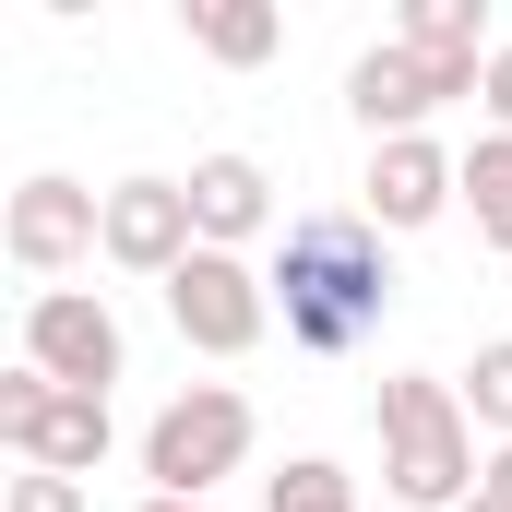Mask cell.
Segmentation results:
<instances>
[{"instance_id":"603a6c76","label":"cell","mask_w":512,"mask_h":512,"mask_svg":"<svg viewBox=\"0 0 512 512\" xmlns=\"http://www.w3.org/2000/svg\"><path fill=\"white\" fill-rule=\"evenodd\" d=\"M382 512H393V501H382Z\"/></svg>"},{"instance_id":"52a82bcc","label":"cell","mask_w":512,"mask_h":512,"mask_svg":"<svg viewBox=\"0 0 512 512\" xmlns=\"http://www.w3.org/2000/svg\"><path fill=\"white\" fill-rule=\"evenodd\" d=\"M0 251L24 262L36 286H60L72 262H96V251H108V191H84V179L36 167V179L12 191V215H0Z\"/></svg>"},{"instance_id":"ac0fdd59","label":"cell","mask_w":512,"mask_h":512,"mask_svg":"<svg viewBox=\"0 0 512 512\" xmlns=\"http://www.w3.org/2000/svg\"><path fill=\"white\" fill-rule=\"evenodd\" d=\"M12 512H84V477H48V465H24V477H12Z\"/></svg>"},{"instance_id":"ba28073f","label":"cell","mask_w":512,"mask_h":512,"mask_svg":"<svg viewBox=\"0 0 512 512\" xmlns=\"http://www.w3.org/2000/svg\"><path fill=\"white\" fill-rule=\"evenodd\" d=\"M465 203V155H441L429 131H405V143H370V179H358V215L382 227V239H417V227H441Z\"/></svg>"},{"instance_id":"8fae6325","label":"cell","mask_w":512,"mask_h":512,"mask_svg":"<svg viewBox=\"0 0 512 512\" xmlns=\"http://www.w3.org/2000/svg\"><path fill=\"white\" fill-rule=\"evenodd\" d=\"M108 441H120L108 393H48V405H36V429H24L12 453H24V465H48V477H96V465H108Z\"/></svg>"},{"instance_id":"d6986e66","label":"cell","mask_w":512,"mask_h":512,"mask_svg":"<svg viewBox=\"0 0 512 512\" xmlns=\"http://www.w3.org/2000/svg\"><path fill=\"white\" fill-rule=\"evenodd\" d=\"M477 108H489V131L512 143V48H489V72H477Z\"/></svg>"},{"instance_id":"30bf717a","label":"cell","mask_w":512,"mask_h":512,"mask_svg":"<svg viewBox=\"0 0 512 512\" xmlns=\"http://www.w3.org/2000/svg\"><path fill=\"white\" fill-rule=\"evenodd\" d=\"M191 227H203V251L286 239V227H274V179H262V155H191Z\"/></svg>"},{"instance_id":"5b68a950","label":"cell","mask_w":512,"mask_h":512,"mask_svg":"<svg viewBox=\"0 0 512 512\" xmlns=\"http://www.w3.org/2000/svg\"><path fill=\"white\" fill-rule=\"evenodd\" d=\"M24 370H48L60 393H108L131 370V334L96 286H36L24 298Z\"/></svg>"},{"instance_id":"277c9868","label":"cell","mask_w":512,"mask_h":512,"mask_svg":"<svg viewBox=\"0 0 512 512\" xmlns=\"http://www.w3.org/2000/svg\"><path fill=\"white\" fill-rule=\"evenodd\" d=\"M167 322H179L191 358H251L262 334H274V286H262L251 251H191L167 274Z\"/></svg>"},{"instance_id":"4fadbf2b","label":"cell","mask_w":512,"mask_h":512,"mask_svg":"<svg viewBox=\"0 0 512 512\" xmlns=\"http://www.w3.org/2000/svg\"><path fill=\"white\" fill-rule=\"evenodd\" d=\"M393 48H417V60H489V0H405Z\"/></svg>"},{"instance_id":"9c48e42d","label":"cell","mask_w":512,"mask_h":512,"mask_svg":"<svg viewBox=\"0 0 512 512\" xmlns=\"http://www.w3.org/2000/svg\"><path fill=\"white\" fill-rule=\"evenodd\" d=\"M203 251V227H191V179H120L108 191V262L120 274H179V262Z\"/></svg>"},{"instance_id":"ffe728a7","label":"cell","mask_w":512,"mask_h":512,"mask_svg":"<svg viewBox=\"0 0 512 512\" xmlns=\"http://www.w3.org/2000/svg\"><path fill=\"white\" fill-rule=\"evenodd\" d=\"M477 489H489V501H512V441L489 453V477H477Z\"/></svg>"},{"instance_id":"8992f818","label":"cell","mask_w":512,"mask_h":512,"mask_svg":"<svg viewBox=\"0 0 512 512\" xmlns=\"http://www.w3.org/2000/svg\"><path fill=\"white\" fill-rule=\"evenodd\" d=\"M477 72H489V60H417V48H358V60H346V120L370 131V143H405V131H429V108L477 96Z\"/></svg>"},{"instance_id":"44dd1931","label":"cell","mask_w":512,"mask_h":512,"mask_svg":"<svg viewBox=\"0 0 512 512\" xmlns=\"http://www.w3.org/2000/svg\"><path fill=\"white\" fill-rule=\"evenodd\" d=\"M131 512H215V501H155V489H143V501H131Z\"/></svg>"},{"instance_id":"7c38bea8","label":"cell","mask_w":512,"mask_h":512,"mask_svg":"<svg viewBox=\"0 0 512 512\" xmlns=\"http://www.w3.org/2000/svg\"><path fill=\"white\" fill-rule=\"evenodd\" d=\"M191 48L227 60V72H262V60L286 48V12H274V0H191Z\"/></svg>"},{"instance_id":"5bb4252c","label":"cell","mask_w":512,"mask_h":512,"mask_svg":"<svg viewBox=\"0 0 512 512\" xmlns=\"http://www.w3.org/2000/svg\"><path fill=\"white\" fill-rule=\"evenodd\" d=\"M465 215H477L489 251H512V143H501V131L465 143Z\"/></svg>"},{"instance_id":"3957f363","label":"cell","mask_w":512,"mask_h":512,"mask_svg":"<svg viewBox=\"0 0 512 512\" xmlns=\"http://www.w3.org/2000/svg\"><path fill=\"white\" fill-rule=\"evenodd\" d=\"M251 441H262L251 393L239 382H191V393H167L155 429H143V489L155 501H215V477H239Z\"/></svg>"},{"instance_id":"2e32d148","label":"cell","mask_w":512,"mask_h":512,"mask_svg":"<svg viewBox=\"0 0 512 512\" xmlns=\"http://www.w3.org/2000/svg\"><path fill=\"white\" fill-rule=\"evenodd\" d=\"M465 417L512 441V334H489V346H477V370H465Z\"/></svg>"},{"instance_id":"6da1fadb","label":"cell","mask_w":512,"mask_h":512,"mask_svg":"<svg viewBox=\"0 0 512 512\" xmlns=\"http://www.w3.org/2000/svg\"><path fill=\"white\" fill-rule=\"evenodd\" d=\"M262 286H274V322L298 358H358L393 310V251L358 203H310V215H286Z\"/></svg>"},{"instance_id":"7a4b0ae2","label":"cell","mask_w":512,"mask_h":512,"mask_svg":"<svg viewBox=\"0 0 512 512\" xmlns=\"http://www.w3.org/2000/svg\"><path fill=\"white\" fill-rule=\"evenodd\" d=\"M382 501L393 512H465L477 501V417H465V382H429V370H393L382 382Z\"/></svg>"},{"instance_id":"9a60e30c","label":"cell","mask_w":512,"mask_h":512,"mask_svg":"<svg viewBox=\"0 0 512 512\" xmlns=\"http://www.w3.org/2000/svg\"><path fill=\"white\" fill-rule=\"evenodd\" d=\"M262 512H358V477L334 453H286V477H262Z\"/></svg>"},{"instance_id":"7402d4cb","label":"cell","mask_w":512,"mask_h":512,"mask_svg":"<svg viewBox=\"0 0 512 512\" xmlns=\"http://www.w3.org/2000/svg\"><path fill=\"white\" fill-rule=\"evenodd\" d=\"M465 512H512V501H489V489H477V501H465Z\"/></svg>"},{"instance_id":"e0dca14e","label":"cell","mask_w":512,"mask_h":512,"mask_svg":"<svg viewBox=\"0 0 512 512\" xmlns=\"http://www.w3.org/2000/svg\"><path fill=\"white\" fill-rule=\"evenodd\" d=\"M48 393H60V382H48V370H24V358H12V370H0V441H24Z\"/></svg>"}]
</instances>
